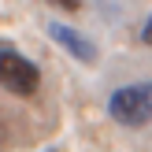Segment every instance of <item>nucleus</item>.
<instances>
[{
	"instance_id": "obj_1",
	"label": "nucleus",
	"mask_w": 152,
	"mask_h": 152,
	"mask_svg": "<svg viewBox=\"0 0 152 152\" xmlns=\"http://www.w3.org/2000/svg\"><path fill=\"white\" fill-rule=\"evenodd\" d=\"M108 111L119 126H145L152 123V82H134L111 93Z\"/></svg>"
},
{
	"instance_id": "obj_2",
	"label": "nucleus",
	"mask_w": 152,
	"mask_h": 152,
	"mask_svg": "<svg viewBox=\"0 0 152 152\" xmlns=\"http://www.w3.org/2000/svg\"><path fill=\"white\" fill-rule=\"evenodd\" d=\"M0 86L11 89L19 96H30L41 86V71L34 67V59H26L22 52H0Z\"/></svg>"
},
{
	"instance_id": "obj_3",
	"label": "nucleus",
	"mask_w": 152,
	"mask_h": 152,
	"mask_svg": "<svg viewBox=\"0 0 152 152\" xmlns=\"http://www.w3.org/2000/svg\"><path fill=\"white\" fill-rule=\"evenodd\" d=\"M48 37L59 45V48H67L78 63H96V45L89 41V37H82L78 30L63 26V22H48Z\"/></svg>"
},
{
	"instance_id": "obj_4",
	"label": "nucleus",
	"mask_w": 152,
	"mask_h": 152,
	"mask_svg": "<svg viewBox=\"0 0 152 152\" xmlns=\"http://www.w3.org/2000/svg\"><path fill=\"white\" fill-rule=\"evenodd\" d=\"M48 4H56V7H67V11H74V7H78L82 0H48Z\"/></svg>"
},
{
	"instance_id": "obj_5",
	"label": "nucleus",
	"mask_w": 152,
	"mask_h": 152,
	"mask_svg": "<svg viewBox=\"0 0 152 152\" xmlns=\"http://www.w3.org/2000/svg\"><path fill=\"white\" fill-rule=\"evenodd\" d=\"M141 41L152 45V15H148V22H145V30H141Z\"/></svg>"
},
{
	"instance_id": "obj_6",
	"label": "nucleus",
	"mask_w": 152,
	"mask_h": 152,
	"mask_svg": "<svg viewBox=\"0 0 152 152\" xmlns=\"http://www.w3.org/2000/svg\"><path fill=\"white\" fill-rule=\"evenodd\" d=\"M45 152H52V148H45Z\"/></svg>"
}]
</instances>
